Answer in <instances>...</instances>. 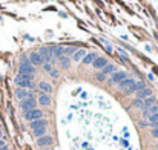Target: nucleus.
<instances>
[{
  "mask_svg": "<svg viewBox=\"0 0 158 150\" xmlns=\"http://www.w3.org/2000/svg\"><path fill=\"white\" fill-rule=\"evenodd\" d=\"M156 112H158V104L155 103V104H152L150 107H147V109H144V110H143V116L149 118L150 115H153V113H156Z\"/></svg>",
  "mask_w": 158,
  "mask_h": 150,
  "instance_id": "obj_17",
  "label": "nucleus"
},
{
  "mask_svg": "<svg viewBox=\"0 0 158 150\" xmlns=\"http://www.w3.org/2000/svg\"><path fill=\"white\" fill-rule=\"evenodd\" d=\"M135 87H137V92L143 90V89H146V83L144 81H137V83H135Z\"/></svg>",
  "mask_w": 158,
  "mask_h": 150,
  "instance_id": "obj_25",
  "label": "nucleus"
},
{
  "mask_svg": "<svg viewBox=\"0 0 158 150\" xmlns=\"http://www.w3.org/2000/svg\"><path fill=\"white\" fill-rule=\"evenodd\" d=\"M135 81L133 78H126V80H123L121 83H118V89H121L123 92H126V93H132V92H137V87H135Z\"/></svg>",
  "mask_w": 158,
  "mask_h": 150,
  "instance_id": "obj_2",
  "label": "nucleus"
},
{
  "mask_svg": "<svg viewBox=\"0 0 158 150\" xmlns=\"http://www.w3.org/2000/svg\"><path fill=\"white\" fill-rule=\"evenodd\" d=\"M127 78V73L124 72V70H120V72H114L110 75V80H109V83L110 84H118V83H121L123 80H126Z\"/></svg>",
  "mask_w": 158,
  "mask_h": 150,
  "instance_id": "obj_5",
  "label": "nucleus"
},
{
  "mask_svg": "<svg viewBox=\"0 0 158 150\" xmlns=\"http://www.w3.org/2000/svg\"><path fill=\"white\" fill-rule=\"evenodd\" d=\"M152 136H155V138H158V124L152 129Z\"/></svg>",
  "mask_w": 158,
  "mask_h": 150,
  "instance_id": "obj_30",
  "label": "nucleus"
},
{
  "mask_svg": "<svg viewBox=\"0 0 158 150\" xmlns=\"http://www.w3.org/2000/svg\"><path fill=\"white\" fill-rule=\"evenodd\" d=\"M84 55H86L84 49H78V51H75V55H74V61H80V60H83V58H84Z\"/></svg>",
  "mask_w": 158,
  "mask_h": 150,
  "instance_id": "obj_22",
  "label": "nucleus"
},
{
  "mask_svg": "<svg viewBox=\"0 0 158 150\" xmlns=\"http://www.w3.org/2000/svg\"><path fill=\"white\" fill-rule=\"evenodd\" d=\"M38 54L41 55V58H43L44 63H52V54H51V51H49L48 46H41L38 49Z\"/></svg>",
  "mask_w": 158,
  "mask_h": 150,
  "instance_id": "obj_6",
  "label": "nucleus"
},
{
  "mask_svg": "<svg viewBox=\"0 0 158 150\" xmlns=\"http://www.w3.org/2000/svg\"><path fill=\"white\" fill-rule=\"evenodd\" d=\"M133 106L135 107H140V109H143V99H135V101H133Z\"/></svg>",
  "mask_w": 158,
  "mask_h": 150,
  "instance_id": "obj_27",
  "label": "nucleus"
},
{
  "mask_svg": "<svg viewBox=\"0 0 158 150\" xmlns=\"http://www.w3.org/2000/svg\"><path fill=\"white\" fill-rule=\"evenodd\" d=\"M156 103V99H155V96L152 95V96H149V98H146V99H143V110L144 109H147V107H150L152 104H155Z\"/></svg>",
  "mask_w": 158,
  "mask_h": 150,
  "instance_id": "obj_19",
  "label": "nucleus"
},
{
  "mask_svg": "<svg viewBox=\"0 0 158 150\" xmlns=\"http://www.w3.org/2000/svg\"><path fill=\"white\" fill-rule=\"evenodd\" d=\"M15 96L17 99H20V101H23V99H28V98H32V92L28 90V89H17L15 90Z\"/></svg>",
  "mask_w": 158,
  "mask_h": 150,
  "instance_id": "obj_9",
  "label": "nucleus"
},
{
  "mask_svg": "<svg viewBox=\"0 0 158 150\" xmlns=\"http://www.w3.org/2000/svg\"><path fill=\"white\" fill-rule=\"evenodd\" d=\"M51 101H52V99H51V96H49L48 93H41L40 98L37 99V103H38L40 106H49Z\"/></svg>",
  "mask_w": 158,
  "mask_h": 150,
  "instance_id": "obj_14",
  "label": "nucleus"
},
{
  "mask_svg": "<svg viewBox=\"0 0 158 150\" xmlns=\"http://www.w3.org/2000/svg\"><path fill=\"white\" fill-rule=\"evenodd\" d=\"M28 60H29V64H32L34 67H35V66H41V64L44 63L43 58H41V55H40L38 52H32V54H29Z\"/></svg>",
  "mask_w": 158,
  "mask_h": 150,
  "instance_id": "obj_8",
  "label": "nucleus"
},
{
  "mask_svg": "<svg viewBox=\"0 0 158 150\" xmlns=\"http://www.w3.org/2000/svg\"><path fill=\"white\" fill-rule=\"evenodd\" d=\"M41 66H43V70H46V72H51L52 70V64L51 63H43Z\"/></svg>",
  "mask_w": 158,
  "mask_h": 150,
  "instance_id": "obj_26",
  "label": "nucleus"
},
{
  "mask_svg": "<svg viewBox=\"0 0 158 150\" xmlns=\"http://www.w3.org/2000/svg\"><path fill=\"white\" fill-rule=\"evenodd\" d=\"M37 144H38L40 147L48 148V147L52 144V136H49V135H44V136H41V138H37Z\"/></svg>",
  "mask_w": 158,
  "mask_h": 150,
  "instance_id": "obj_12",
  "label": "nucleus"
},
{
  "mask_svg": "<svg viewBox=\"0 0 158 150\" xmlns=\"http://www.w3.org/2000/svg\"><path fill=\"white\" fill-rule=\"evenodd\" d=\"M48 126V121L44 119V118H40V119H35V121H31L29 124V127L32 130H37V129H41V127H46Z\"/></svg>",
  "mask_w": 158,
  "mask_h": 150,
  "instance_id": "obj_11",
  "label": "nucleus"
},
{
  "mask_svg": "<svg viewBox=\"0 0 158 150\" xmlns=\"http://www.w3.org/2000/svg\"><path fill=\"white\" fill-rule=\"evenodd\" d=\"M106 64H107V58H104V57H97L94 60V63H92V66L95 69H103Z\"/></svg>",
  "mask_w": 158,
  "mask_h": 150,
  "instance_id": "obj_13",
  "label": "nucleus"
},
{
  "mask_svg": "<svg viewBox=\"0 0 158 150\" xmlns=\"http://www.w3.org/2000/svg\"><path fill=\"white\" fill-rule=\"evenodd\" d=\"M18 75H35V67L32 64H20Z\"/></svg>",
  "mask_w": 158,
  "mask_h": 150,
  "instance_id": "obj_7",
  "label": "nucleus"
},
{
  "mask_svg": "<svg viewBox=\"0 0 158 150\" xmlns=\"http://www.w3.org/2000/svg\"><path fill=\"white\" fill-rule=\"evenodd\" d=\"M101 72H103L104 75H109V73L112 75L114 72H117V67H115L114 64H106V66H104V67L101 69Z\"/></svg>",
  "mask_w": 158,
  "mask_h": 150,
  "instance_id": "obj_20",
  "label": "nucleus"
},
{
  "mask_svg": "<svg viewBox=\"0 0 158 150\" xmlns=\"http://www.w3.org/2000/svg\"><path fill=\"white\" fill-rule=\"evenodd\" d=\"M2 147H5V141H3V139H0V148H2Z\"/></svg>",
  "mask_w": 158,
  "mask_h": 150,
  "instance_id": "obj_31",
  "label": "nucleus"
},
{
  "mask_svg": "<svg viewBox=\"0 0 158 150\" xmlns=\"http://www.w3.org/2000/svg\"><path fill=\"white\" fill-rule=\"evenodd\" d=\"M0 150H9V147H8V145H5V147H2Z\"/></svg>",
  "mask_w": 158,
  "mask_h": 150,
  "instance_id": "obj_32",
  "label": "nucleus"
},
{
  "mask_svg": "<svg viewBox=\"0 0 158 150\" xmlns=\"http://www.w3.org/2000/svg\"><path fill=\"white\" fill-rule=\"evenodd\" d=\"M49 51L52 54V58L64 57V46H49Z\"/></svg>",
  "mask_w": 158,
  "mask_h": 150,
  "instance_id": "obj_10",
  "label": "nucleus"
},
{
  "mask_svg": "<svg viewBox=\"0 0 158 150\" xmlns=\"http://www.w3.org/2000/svg\"><path fill=\"white\" fill-rule=\"evenodd\" d=\"M25 119L26 121H35V119H40V118H43V112L40 110V109H32V110H28V112H25Z\"/></svg>",
  "mask_w": 158,
  "mask_h": 150,
  "instance_id": "obj_4",
  "label": "nucleus"
},
{
  "mask_svg": "<svg viewBox=\"0 0 158 150\" xmlns=\"http://www.w3.org/2000/svg\"><path fill=\"white\" fill-rule=\"evenodd\" d=\"M104 78H106V75L103 72H100V73L95 75V80H98V81H104Z\"/></svg>",
  "mask_w": 158,
  "mask_h": 150,
  "instance_id": "obj_28",
  "label": "nucleus"
},
{
  "mask_svg": "<svg viewBox=\"0 0 158 150\" xmlns=\"http://www.w3.org/2000/svg\"><path fill=\"white\" fill-rule=\"evenodd\" d=\"M38 89H40L43 93H48V95L52 92V86H51L49 83H46V81H40V83H38Z\"/></svg>",
  "mask_w": 158,
  "mask_h": 150,
  "instance_id": "obj_16",
  "label": "nucleus"
},
{
  "mask_svg": "<svg viewBox=\"0 0 158 150\" xmlns=\"http://www.w3.org/2000/svg\"><path fill=\"white\" fill-rule=\"evenodd\" d=\"M43 150H49V148H43Z\"/></svg>",
  "mask_w": 158,
  "mask_h": 150,
  "instance_id": "obj_34",
  "label": "nucleus"
},
{
  "mask_svg": "<svg viewBox=\"0 0 158 150\" xmlns=\"http://www.w3.org/2000/svg\"><path fill=\"white\" fill-rule=\"evenodd\" d=\"M0 136H3V132L2 130H0Z\"/></svg>",
  "mask_w": 158,
  "mask_h": 150,
  "instance_id": "obj_33",
  "label": "nucleus"
},
{
  "mask_svg": "<svg viewBox=\"0 0 158 150\" xmlns=\"http://www.w3.org/2000/svg\"><path fill=\"white\" fill-rule=\"evenodd\" d=\"M49 73H51V77H52V78H58V77H60V72H58L57 69H52Z\"/></svg>",
  "mask_w": 158,
  "mask_h": 150,
  "instance_id": "obj_29",
  "label": "nucleus"
},
{
  "mask_svg": "<svg viewBox=\"0 0 158 150\" xmlns=\"http://www.w3.org/2000/svg\"><path fill=\"white\" fill-rule=\"evenodd\" d=\"M32 78H34V75H17L14 81H15V84L20 89H28L29 90V89H34L35 87Z\"/></svg>",
  "mask_w": 158,
  "mask_h": 150,
  "instance_id": "obj_1",
  "label": "nucleus"
},
{
  "mask_svg": "<svg viewBox=\"0 0 158 150\" xmlns=\"http://www.w3.org/2000/svg\"><path fill=\"white\" fill-rule=\"evenodd\" d=\"M34 132V136L35 138H41L46 135V127H41V129H37V130H32Z\"/></svg>",
  "mask_w": 158,
  "mask_h": 150,
  "instance_id": "obj_23",
  "label": "nucleus"
},
{
  "mask_svg": "<svg viewBox=\"0 0 158 150\" xmlns=\"http://www.w3.org/2000/svg\"><path fill=\"white\" fill-rule=\"evenodd\" d=\"M152 95H153V93H152V90H150L149 87H146V89L137 92V98H138V99H146V98H149V96H152Z\"/></svg>",
  "mask_w": 158,
  "mask_h": 150,
  "instance_id": "obj_15",
  "label": "nucleus"
},
{
  "mask_svg": "<svg viewBox=\"0 0 158 150\" xmlns=\"http://www.w3.org/2000/svg\"><path fill=\"white\" fill-rule=\"evenodd\" d=\"M95 58H97V54H95V52H89V54L84 55V58H83V64H92Z\"/></svg>",
  "mask_w": 158,
  "mask_h": 150,
  "instance_id": "obj_18",
  "label": "nucleus"
},
{
  "mask_svg": "<svg viewBox=\"0 0 158 150\" xmlns=\"http://www.w3.org/2000/svg\"><path fill=\"white\" fill-rule=\"evenodd\" d=\"M149 124H150V126H152V127H155V126H156V124H158V112L149 116Z\"/></svg>",
  "mask_w": 158,
  "mask_h": 150,
  "instance_id": "obj_24",
  "label": "nucleus"
},
{
  "mask_svg": "<svg viewBox=\"0 0 158 150\" xmlns=\"http://www.w3.org/2000/svg\"><path fill=\"white\" fill-rule=\"evenodd\" d=\"M20 107H21V110H23V112L37 109V99L34 96L32 98H28V99H23V101H20Z\"/></svg>",
  "mask_w": 158,
  "mask_h": 150,
  "instance_id": "obj_3",
  "label": "nucleus"
},
{
  "mask_svg": "<svg viewBox=\"0 0 158 150\" xmlns=\"http://www.w3.org/2000/svg\"><path fill=\"white\" fill-rule=\"evenodd\" d=\"M58 63L61 64V67L67 69V67H69V64H71V58L69 57H60L58 58Z\"/></svg>",
  "mask_w": 158,
  "mask_h": 150,
  "instance_id": "obj_21",
  "label": "nucleus"
}]
</instances>
